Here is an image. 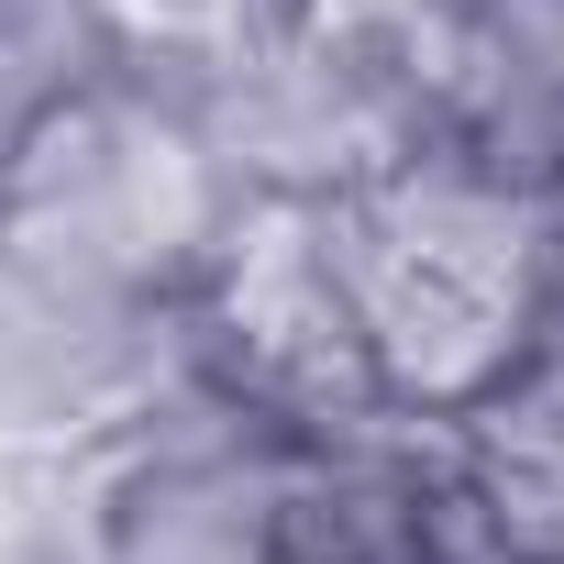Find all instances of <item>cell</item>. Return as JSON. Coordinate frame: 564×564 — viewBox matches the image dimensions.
Segmentation results:
<instances>
[{"instance_id": "obj_1", "label": "cell", "mask_w": 564, "mask_h": 564, "mask_svg": "<svg viewBox=\"0 0 564 564\" xmlns=\"http://www.w3.org/2000/svg\"><path fill=\"white\" fill-rule=\"evenodd\" d=\"M322 243L366 322L377 388L410 432L531 377L553 254H564L553 177L498 166L454 133H410L366 177L322 188Z\"/></svg>"}, {"instance_id": "obj_2", "label": "cell", "mask_w": 564, "mask_h": 564, "mask_svg": "<svg viewBox=\"0 0 564 564\" xmlns=\"http://www.w3.org/2000/svg\"><path fill=\"white\" fill-rule=\"evenodd\" d=\"M188 388L265 443H355V432H410L377 388L366 322L344 300V265L322 243V199L300 188H243L210 265L166 311Z\"/></svg>"}, {"instance_id": "obj_3", "label": "cell", "mask_w": 564, "mask_h": 564, "mask_svg": "<svg viewBox=\"0 0 564 564\" xmlns=\"http://www.w3.org/2000/svg\"><path fill=\"white\" fill-rule=\"evenodd\" d=\"M432 564H564V388L509 377L498 399L421 421Z\"/></svg>"}, {"instance_id": "obj_4", "label": "cell", "mask_w": 564, "mask_h": 564, "mask_svg": "<svg viewBox=\"0 0 564 564\" xmlns=\"http://www.w3.org/2000/svg\"><path fill=\"white\" fill-rule=\"evenodd\" d=\"M210 410V399H199ZM276 454L254 421L210 410V432H166L144 443L89 520V564H265V520H276Z\"/></svg>"}, {"instance_id": "obj_5", "label": "cell", "mask_w": 564, "mask_h": 564, "mask_svg": "<svg viewBox=\"0 0 564 564\" xmlns=\"http://www.w3.org/2000/svg\"><path fill=\"white\" fill-rule=\"evenodd\" d=\"M111 67V12L100 0H0V210L34 155V133Z\"/></svg>"}, {"instance_id": "obj_6", "label": "cell", "mask_w": 564, "mask_h": 564, "mask_svg": "<svg viewBox=\"0 0 564 564\" xmlns=\"http://www.w3.org/2000/svg\"><path fill=\"white\" fill-rule=\"evenodd\" d=\"M553 199H564V166H553Z\"/></svg>"}]
</instances>
